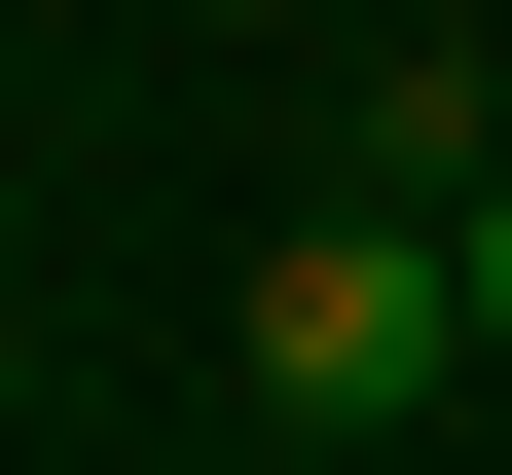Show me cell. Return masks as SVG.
<instances>
[{
	"instance_id": "6da1fadb",
	"label": "cell",
	"mask_w": 512,
	"mask_h": 475,
	"mask_svg": "<svg viewBox=\"0 0 512 475\" xmlns=\"http://www.w3.org/2000/svg\"><path fill=\"white\" fill-rule=\"evenodd\" d=\"M220 366L293 402V439H403V402L476 366V256H439L403 183H366V220H293V256H256V293H220Z\"/></svg>"
},
{
	"instance_id": "7a4b0ae2",
	"label": "cell",
	"mask_w": 512,
	"mask_h": 475,
	"mask_svg": "<svg viewBox=\"0 0 512 475\" xmlns=\"http://www.w3.org/2000/svg\"><path fill=\"white\" fill-rule=\"evenodd\" d=\"M439 256H476V366H512V147H476V183H439Z\"/></svg>"
}]
</instances>
